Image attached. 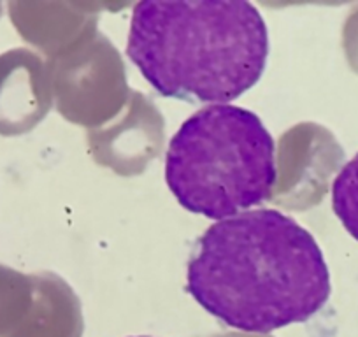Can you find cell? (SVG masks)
<instances>
[{
  "mask_svg": "<svg viewBox=\"0 0 358 337\" xmlns=\"http://www.w3.org/2000/svg\"><path fill=\"white\" fill-rule=\"evenodd\" d=\"M187 290L230 329L271 334L322 311L332 283L309 230L276 209H257L202 234L188 262Z\"/></svg>",
  "mask_w": 358,
  "mask_h": 337,
  "instance_id": "obj_1",
  "label": "cell"
},
{
  "mask_svg": "<svg viewBox=\"0 0 358 337\" xmlns=\"http://www.w3.org/2000/svg\"><path fill=\"white\" fill-rule=\"evenodd\" d=\"M127 57L162 97L229 104L264 76L268 32L244 0H144L132 9Z\"/></svg>",
  "mask_w": 358,
  "mask_h": 337,
  "instance_id": "obj_2",
  "label": "cell"
},
{
  "mask_svg": "<svg viewBox=\"0 0 358 337\" xmlns=\"http://www.w3.org/2000/svg\"><path fill=\"white\" fill-rule=\"evenodd\" d=\"M276 181V143L250 109L209 106L169 143L165 183L194 215L222 222L246 213L271 197Z\"/></svg>",
  "mask_w": 358,
  "mask_h": 337,
  "instance_id": "obj_3",
  "label": "cell"
},
{
  "mask_svg": "<svg viewBox=\"0 0 358 337\" xmlns=\"http://www.w3.org/2000/svg\"><path fill=\"white\" fill-rule=\"evenodd\" d=\"M332 209L348 234L358 243V153L334 180Z\"/></svg>",
  "mask_w": 358,
  "mask_h": 337,
  "instance_id": "obj_4",
  "label": "cell"
},
{
  "mask_svg": "<svg viewBox=\"0 0 358 337\" xmlns=\"http://www.w3.org/2000/svg\"><path fill=\"white\" fill-rule=\"evenodd\" d=\"M141 337H148V336H141Z\"/></svg>",
  "mask_w": 358,
  "mask_h": 337,
  "instance_id": "obj_5",
  "label": "cell"
}]
</instances>
